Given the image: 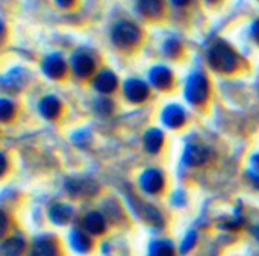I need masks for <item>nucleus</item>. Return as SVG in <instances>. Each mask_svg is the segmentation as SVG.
I'll list each match as a JSON object with an SVG mask.
<instances>
[{
  "label": "nucleus",
  "mask_w": 259,
  "mask_h": 256,
  "mask_svg": "<svg viewBox=\"0 0 259 256\" xmlns=\"http://www.w3.org/2000/svg\"><path fill=\"white\" fill-rule=\"evenodd\" d=\"M209 64L214 70L220 73H232L238 67V56L237 53L226 44L219 42L211 47L209 50Z\"/></svg>",
  "instance_id": "1"
},
{
  "label": "nucleus",
  "mask_w": 259,
  "mask_h": 256,
  "mask_svg": "<svg viewBox=\"0 0 259 256\" xmlns=\"http://www.w3.org/2000/svg\"><path fill=\"white\" fill-rule=\"evenodd\" d=\"M141 38L140 29L131 21H120L112 29V41L120 47L135 46Z\"/></svg>",
  "instance_id": "2"
},
{
  "label": "nucleus",
  "mask_w": 259,
  "mask_h": 256,
  "mask_svg": "<svg viewBox=\"0 0 259 256\" xmlns=\"http://www.w3.org/2000/svg\"><path fill=\"white\" fill-rule=\"evenodd\" d=\"M185 96L191 103L200 105L208 97V80L202 74H193L187 83Z\"/></svg>",
  "instance_id": "3"
},
{
  "label": "nucleus",
  "mask_w": 259,
  "mask_h": 256,
  "mask_svg": "<svg viewBox=\"0 0 259 256\" xmlns=\"http://www.w3.org/2000/svg\"><path fill=\"white\" fill-rule=\"evenodd\" d=\"M124 94L132 103H141L149 96V87L140 79H129L124 83Z\"/></svg>",
  "instance_id": "4"
},
{
  "label": "nucleus",
  "mask_w": 259,
  "mask_h": 256,
  "mask_svg": "<svg viewBox=\"0 0 259 256\" xmlns=\"http://www.w3.org/2000/svg\"><path fill=\"white\" fill-rule=\"evenodd\" d=\"M140 184H141V188L149 193V194H156L162 190L164 187V178L161 175V172L155 170V168H150V170H146L141 178H140Z\"/></svg>",
  "instance_id": "5"
},
{
  "label": "nucleus",
  "mask_w": 259,
  "mask_h": 256,
  "mask_svg": "<svg viewBox=\"0 0 259 256\" xmlns=\"http://www.w3.org/2000/svg\"><path fill=\"white\" fill-rule=\"evenodd\" d=\"M67 190L73 197L94 196L99 190V185L91 179H71L67 182Z\"/></svg>",
  "instance_id": "6"
},
{
  "label": "nucleus",
  "mask_w": 259,
  "mask_h": 256,
  "mask_svg": "<svg viewBox=\"0 0 259 256\" xmlns=\"http://www.w3.org/2000/svg\"><path fill=\"white\" fill-rule=\"evenodd\" d=\"M71 67L73 71L79 76V77H87L94 71V59L85 53V52H77L73 55L71 58Z\"/></svg>",
  "instance_id": "7"
},
{
  "label": "nucleus",
  "mask_w": 259,
  "mask_h": 256,
  "mask_svg": "<svg viewBox=\"0 0 259 256\" xmlns=\"http://www.w3.org/2000/svg\"><path fill=\"white\" fill-rule=\"evenodd\" d=\"M208 155H209V150L199 144V143H193L190 144L187 149H185V153H184V161L185 164L188 165H193V167H197V165H202L206 162L208 159Z\"/></svg>",
  "instance_id": "8"
},
{
  "label": "nucleus",
  "mask_w": 259,
  "mask_h": 256,
  "mask_svg": "<svg viewBox=\"0 0 259 256\" xmlns=\"http://www.w3.org/2000/svg\"><path fill=\"white\" fill-rule=\"evenodd\" d=\"M42 70L44 73L52 77V79H59L65 74V62L62 59L61 55L58 53H53V55H49L44 62H42Z\"/></svg>",
  "instance_id": "9"
},
{
  "label": "nucleus",
  "mask_w": 259,
  "mask_h": 256,
  "mask_svg": "<svg viewBox=\"0 0 259 256\" xmlns=\"http://www.w3.org/2000/svg\"><path fill=\"white\" fill-rule=\"evenodd\" d=\"M117 83H118L117 76H115L112 71H109V70L100 71V73L97 74L96 80H94L96 90L100 91L102 94H109V93H112V91L117 88Z\"/></svg>",
  "instance_id": "10"
},
{
  "label": "nucleus",
  "mask_w": 259,
  "mask_h": 256,
  "mask_svg": "<svg viewBox=\"0 0 259 256\" xmlns=\"http://www.w3.org/2000/svg\"><path fill=\"white\" fill-rule=\"evenodd\" d=\"M82 225H83V229H85L87 232L93 234V235H100V234H103L105 229H106V222H105V219H103L99 212H96V211L88 212V214L85 216Z\"/></svg>",
  "instance_id": "11"
},
{
  "label": "nucleus",
  "mask_w": 259,
  "mask_h": 256,
  "mask_svg": "<svg viewBox=\"0 0 259 256\" xmlns=\"http://www.w3.org/2000/svg\"><path fill=\"white\" fill-rule=\"evenodd\" d=\"M30 256H58L56 243L49 237H41L35 240Z\"/></svg>",
  "instance_id": "12"
},
{
  "label": "nucleus",
  "mask_w": 259,
  "mask_h": 256,
  "mask_svg": "<svg viewBox=\"0 0 259 256\" xmlns=\"http://www.w3.org/2000/svg\"><path fill=\"white\" fill-rule=\"evenodd\" d=\"M171 71L164 67V65H158L150 71V82L161 90H165L171 85Z\"/></svg>",
  "instance_id": "13"
},
{
  "label": "nucleus",
  "mask_w": 259,
  "mask_h": 256,
  "mask_svg": "<svg viewBox=\"0 0 259 256\" xmlns=\"http://www.w3.org/2000/svg\"><path fill=\"white\" fill-rule=\"evenodd\" d=\"M162 120L168 127H179L185 121V114L178 105H170L162 112Z\"/></svg>",
  "instance_id": "14"
},
{
  "label": "nucleus",
  "mask_w": 259,
  "mask_h": 256,
  "mask_svg": "<svg viewBox=\"0 0 259 256\" xmlns=\"http://www.w3.org/2000/svg\"><path fill=\"white\" fill-rule=\"evenodd\" d=\"M49 216H50V220L55 223V225H65L70 222L71 216H73V209L71 206L65 205V203H56L50 208L49 211Z\"/></svg>",
  "instance_id": "15"
},
{
  "label": "nucleus",
  "mask_w": 259,
  "mask_h": 256,
  "mask_svg": "<svg viewBox=\"0 0 259 256\" xmlns=\"http://www.w3.org/2000/svg\"><path fill=\"white\" fill-rule=\"evenodd\" d=\"M164 144V135L159 129H150L144 135V147L150 153H158Z\"/></svg>",
  "instance_id": "16"
},
{
  "label": "nucleus",
  "mask_w": 259,
  "mask_h": 256,
  "mask_svg": "<svg viewBox=\"0 0 259 256\" xmlns=\"http://www.w3.org/2000/svg\"><path fill=\"white\" fill-rule=\"evenodd\" d=\"M39 111L46 118H55L61 111V103L56 97L47 96L39 102Z\"/></svg>",
  "instance_id": "17"
},
{
  "label": "nucleus",
  "mask_w": 259,
  "mask_h": 256,
  "mask_svg": "<svg viewBox=\"0 0 259 256\" xmlns=\"http://www.w3.org/2000/svg\"><path fill=\"white\" fill-rule=\"evenodd\" d=\"M23 250H24V241L18 237H12L3 241L0 256H20Z\"/></svg>",
  "instance_id": "18"
},
{
  "label": "nucleus",
  "mask_w": 259,
  "mask_h": 256,
  "mask_svg": "<svg viewBox=\"0 0 259 256\" xmlns=\"http://www.w3.org/2000/svg\"><path fill=\"white\" fill-rule=\"evenodd\" d=\"M70 244L79 253H85V252H88L91 249V240L85 234H82L79 231L71 232V235H70Z\"/></svg>",
  "instance_id": "19"
},
{
  "label": "nucleus",
  "mask_w": 259,
  "mask_h": 256,
  "mask_svg": "<svg viewBox=\"0 0 259 256\" xmlns=\"http://www.w3.org/2000/svg\"><path fill=\"white\" fill-rule=\"evenodd\" d=\"M162 9V3L158 0H146L138 3V11L146 17H156Z\"/></svg>",
  "instance_id": "20"
},
{
  "label": "nucleus",
  "mask_w": 259,
  "mask_h": 256,
  "mask_svg": "<svg viewBox=\"0 0 259 256\" xmlns=\"http://www.w3.org/2000/svg\"><path fill=\"white\" fill-rule=\"evenodd\" d=\"M140 216L146 220V222H149V223H152V225H155V226H162V219H161V214L155 209V208H152L150 205H141V208H140Z\"/></svg>",
  "instance_id": "21"
},
{
  "label": "nucleus",
  "mask_w": 259,
  "mask_h": 256,
  "mask_svg": "<svg viewBox=\"0 0 259 256\" xmlns=\"http://www.w3.org/2000/svg\"><path fill=\"white\" fill-rule=\"evenodd\" d=\"M149 256H175L173 244L170 241H165V240L155 241L150 247V255Z\"/></svg>",
  "instance_id": "22"
},
{
  "label": "nucleus",
  "mask_w": 259,
  "mask_h": 256,
  "mask_svg": "<svg viewBox=\"0 0 259 256\" xmlns=\"http://www.w3.org/2000/svg\"><path fill=\"white\" fill-rule=\"evenodd\" d=\"M12 115H14V105L9 100L2 99V102H0V117H2V120L8 121Z\"/></svg>",
  "instance_id": "23"
},
{
  "label": "nucleus",
  "mask_w": 259,
  "mask_h": 256,
  "mask_svg": "<svg viewBox=\"0 0 259 256\" xmlns=\"http://www.w3.org/2000/svg\"><path fill=\"white\" fill-rule=\"evenodd\" d=\"M114 109V103L109 99H99L96 102V111L100 114H109Z\"/></svg>",
  "instance_id": "24"
},
{
  "label": "nucleus",
  "mask_w": 259,
  "mask_h": 256,
  "mask_svg": "<svg viewBox=\"0 0 259 256\" xmlns=\"http://www.w3.org/2000/svg\"><path fill=\"white\" fill-rule=\"evenodd\" d=\"M179 52H181V44H179V41H176V39L167 41V44H165V53H167L168 56H176Z\"/></svg>",
  "instance_id": "25"
},
{
  "label": "nucleus",
  "mask_w": 259,
  "mask_h": 256,
  "mask_svg": "<svg viewBox=\"0 0 259 256\" xmlns=\"http://www.w3.org/2000/svg\"><path fill=\"white\" fill-rule=\"evenodd\" d=\"M194 243H196V232H190V234L187 235V238L184 240L182 246H181V252L185 253V252L191 250V247L194 246Z\"/></svg>",
  "instance_id": "26"
},
{
  "label": "nucleus",
  "mask_w": 259,
  "mask_h": 256,
  "mask_svg": "<svg viewBox=\"0 0 259 256\" xmlns=\"http://www.w3.org/2000/svg\"><path fill=\"white\" fill-rule=\"evenodd\" d=\"M250 179H252V184H253V185H255V187H256V188L259 190V175L258 173H255V175L252 173V175H250Z\"/></svg>",
  "instance_id": "27"
},
{
  "label": "nucleus",
  "mask_w": 259,
  "mask_h": 256,
  "mask_svg": "<svg viewBox=\"0 0 259 256\" xmlns=\"http://www.w3.org/2000/svg\"><path fill=\"white\" fill-rule=\"evenodd\" d=\"M0 159H2V176L5 175V172H6V167H8V164H6V156L5 155H2L0 156Z\"/></svg>",
  "instance_id": "28"
},
{
  "label": "nucleus",
  "mask_w": 259,
  "mask_h": 256,
  "mask_svg": "<svg viewBox=\"0 0 259 256\" xmlns=\"http://www.w3.org/2000/svg\"><path fill=\"white\" fill-rule=\"evenodd\" d=\"M0 219H2V234H3L6 231V216H5V212L0 214Z\"/></svg>",
  "instance_id": "29"
},
{
  "label": "nucleus",
  "mask_w": 259,
  "mask_h": 256,
  "mask_svg": "<svg viewBox=\"0 0 259 256\" xmlns=\"http://www.w3.org/2000/svg\"><path fill=\"white\" fill-rule=\"evenodd\" d=\"M253 35H255L256 41L259 42V21H256V23L253 24Z\"/></svg>",
  "instance_id": "30"
},
{
  "label": "nucleus",
  "mask_w": 259,
  "mask_h": 256,
  "mask_svg": "<svg viewBox=\"0 0 259 256\" xmlns=\"http://www.w3.org/2000/svg\"><path fill=\"white\" fill-rule=\"evenodd\" d=\"M253 165H255V173H258L259 175V155H256V156L253 158Z\"/></svg>",
  "instance_id": "31"
},
{
  "label": "nucleus",
  "mask_w": 259,
  "mask_h": 256,
  "mask_svg": "<svg viewBox=\"0 0 259 256\" xmlns=\"http://www.w3.org/2000/svg\"><path fill=\"white\" fill-rule=\"evenodd\" d=\"M58 5H59V6H71L73 2H58Z\"/></svg>",
  "instance_id": "32"
},
{
  "label": "nucleus",
  "mask_w": 259,
  "mask_h": 256,
  "mask_svg": "<svg viewBox=\"0 0 259 256\" xmlns=\"http://www.w3.org/2000/svg\"><path fill=\"white\" fill-rule=\"evenodd\" d=\"M253 229H255V231H253L255 237H256V238H258V240H259V226H256V228H253Z\"/></svg>",
  "instance_id": "33"
}]
</instances>
